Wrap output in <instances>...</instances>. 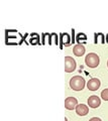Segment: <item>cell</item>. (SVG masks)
Wrapping results in <instances>:
<instances>
[{
  "label": "cell",
  "mask_w": 108,
  "mask_h": 121,
  "mask_svg": "<svg viewBox=\"0 0 108 121\" xmlns=\"http://www.w3.org/2000/svg\"><path fill=\"white\" fill-rule=\"evenodd\" d=\"M88 105H89V107H91V108H98L99 106L101 105V100L96 95L90 96L88 99Z\"/></svg>",
  "instance_id": "5"
},
{
  "label": "cell",
  "mask_w": 108,
  "mask_h": 121,
  "mask_svg": "<svg viewBox=\"0 0 108 121\" xmlns=\"http://www.w3.org/2000/svg\"><path fill=\"white\" fill-rule=\"evenodd\" d=\"M85 47L83 44H81V43H78V44H76L75 47H74V48H73V52L75 54V56H82L84 54H85Z\"/></svg>",
  "instance_id": "8"
},
{
  "label": "cell",
  "mask_w": 108,
  "mask_h": 121,
  "mask_svg": "<svg viewBox=\"0 0 108 121\" xmlns=\"http://www.w3.org/2000/svg\"><path fill=\"white\" fill-rule=\"evenodd\" d=\"M100 85H101V83H100V80L97 78H92L91 80H89L88 83H87V87L89 90L91 91H96L99 89Z\"/></svg>",
  "instance_id": "6"
},
{
  "label": "cell",
  "mask_w": 108,
  "mask_h": 121,
  "mask_svg": "<svg viewBox=\"0 0 108 121\" xmlns=\"http://www.w3.org/2000/svg\"><path fill=\"white\" fill-rule=\"evenodd\" d=\"M78 39H81V37H82V39H86V35H78Z\"/></svg>",
  "instance_id": "11"
},
{
  "label": "cell",
  "mask_w": 108,
  "mask_h": 121,
  "mask_svg": "<svg viewBox=\"0 0 108 121\" xmlns=\"http://www.w3.org/2000/svg\"><path fill=\"white\" fill-rule=\"evenodd\" d=\"M77 64L76 60L72 56H65V72L66 73H72L76 70Z\"/></svg>",
  "instance_id": "3"
},
{
  "label": "cell",
  "mask_w": 108,
  "mask_h": 121,
  "mask_svg": "<svg viewBox=\"0 0 108 121\" xmlns=\"http://www.w3.org/2000/svg\"><path fill=\"white\" fill-rule=\"evenodd\" d=\"M70 87L75 91H81L85 87V80L81 76H74L70 80Z\"/></svg>",
  "instance_id": "1"
},
{
  "label": "cell",
  "mask_w": 108,
  "mask_h": 121,
  "mask_svg": "<svg viewBox=\"0 0 108 121\" xmlns=\"http://www.w3.org/2000/svg\"><path fill=\"white\" fill-rule=\"evenodd\" d=\"M89 121H102V120L100 118H98V117H93V118H91Z\"/></svg>",
  "instance_id": "10"
},
{
  "label": "cell",
  "mask_w": 108,
  "mask_h": 121,
  "mask_svg": "<svg viewBox=\"0 0 108 121\" xmlns=\"http://www.w3.org/2000/svg\"><path fill=\"white\" fill-rule=\"evenodd\" d=\"M88 112H89V108H88L87 105H84V104L77 105V107H76V113H77L78 115L85 116V115L88 114Z\"/></svg>",
  "instance_id": "7"
},
{
  "label": "cell",
  "mask_w": 108,
  "mask_h": 121,
  "mask_svg": "<svg viewBox=\"0 0 108 121\" xmlns=\"http://www.w3.org/2000/svg\"><path fill=\"white\" fill-rule=\"evenodd\" d=\"M107 66H108V62H107Z\"/></svg>",
  "instance_id": "13"
},
{
  "label": "cell",
  "mask_w": 108,
  "mask_h": 121,
  "mask_svg": "<svg viewBox=\"0 0 108 121\" xmlns=\"http://www.w3.org/2000/svg\"><path fill=\"white\" fill-rule=\"evenodd\" d=\"M99 62H100V59L97 54L95 52H90L86 56L85 58V63L89 68H96L98 67L99 65Z\"/></svg>",
  "instance_id": "2"
},
{
  "label": "cell",
  "mask_w": 108,
  "mask_h": 121,
  "mask_svg": "<svg viewBox=\"0 0 108 121\" xmlns=\"http://www.w3.org/2000/svg\"><path fill=\"white\" fill-rule=\"evenodd\" d=\"M107 41H108V35H107Z\"/></svg>",
  "instance_id": "12"
},
{
  "label": "cell",
  "mask_w": 108,
  "mask_h": 121,
  "mask_svg": "<svg viewBox=\"0 0 108 121\" xmlns=\"http://www.w3.org/2000/svg\"><path fill=\"white\" fill-rule=\"evenodd\" d=\"M77 105H78V101L75 97H68L65 100V108L68 109V110L76 109Z\"/></svg>",
  "instance_id": "4"
},
{
  "label": "cell",
  "mask_w": 108,
  "mask_h": 121,
  "mask_svg": "<svg viewBox=\"0 0 108 121\" xmlns=\"http://www.w3.org/2000/svg\"><path fill=\"white\" fill-rule=\"evenodd\" d=\"M101 97L103 100L108 101V88L107 89H104L102 92H101Z\"/></svg>",
  "instance_id": "9"
}]
</instances>
